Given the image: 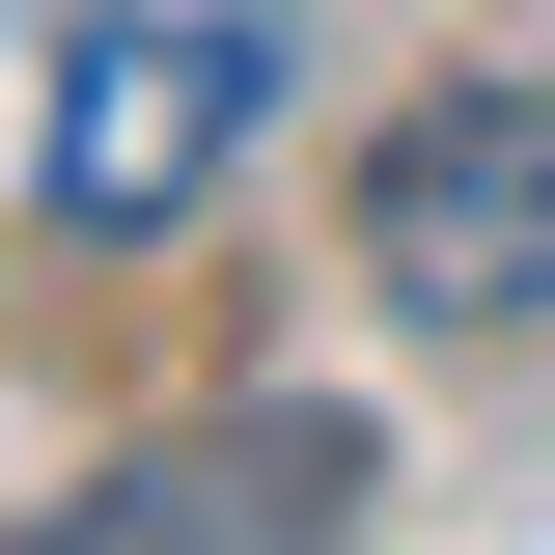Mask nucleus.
<instances>
[{
	"instance_id": "obj_2",
	"label": "nucleus",
	"mask_w": 555,
	"mask_h": 555,
	"mask_svg": "<svg viewBox=\"0 0 555 555\" xmlns=\"http://www.w3.org/2000/svg\"><path fill=\"white\" fill-rule=\"evenodd\" d=\"M361 278L416 334H528L555 306V83H416L361 139Z\"/></svg>"
},
{
	"instance_id": "obj_1",
	"label": "nucleus",
	"mask_w": 555,
	"mask_h": 555,
	"mask_svg": "<svg viewBox=\"0 0 555 555\" xmlns=\"http://www.w3.org/2000/svg\"><path fill=\"white\" fill-rule=\"evenodd\" d=\"M278 112V0H112L56 56V112H28V195H56V250H139V222H195L222 167H250Z\"/></svg>"
},
{
	"instance_id": "obj_3",
	"label": "nucleus",
	"mask_w": 555,
	"mask_h": 555,
	"mask_svg": "<svg viewBox=\"0 0 555 555\" xmlns=\"http://www.w3.org/2000/svg\"><path fill=\"white\" fill-rule=\"evenodd\" d=\"M389 444L334 389H250V416H167L139 473H83V555H278V528H361Z\"/></svg>"
}]
</instances>
